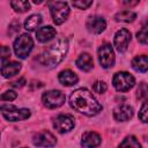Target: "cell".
<instances>
[{"label": "cell", "instance_id": "cell-1", "mask_svg": "<svg viewBox=\"0 0 148 148\" xmlns=\"http://www.w3.org/2000/svg\"><path fill=\"white\" fill-rule=\"evenodd\" d=\"M69 105L77 112L86 116H95L102 111V105L87 88H79L69 96Z\"/></svg>", "mask_w": 148, "mask_h": 148}, {"label": "cell", "instance_id": "cell-2", "mask_svg": "<svg viewBox=\"0 0 148 148\" xmlns=\"http://www.w3.org/2000/svg\"><path fill=\"white\" fill-rule=\"evenodd\" d=\"M68 51V42L66 38L58 39L39 57V62L45 67H54L62 61Z\"/></svg>", "mask_w": 148, "mask_h": 148}, {"label": "cell", "instance_id": "cell-3", "mask_svg": "<svg viewBox=\"0 0 148 148\" xmlns=\"http://www.w3.org/2000/svg\"><path fill=\"white\" fill-rule=\"evenodd\" d=\"M34 47V40L28 34H22L14 42V52L17 58L25 59Z\"/></svg>", "mask_w": 148, "mask_h": 148}, {"label": "cell", "instance_id": "cell-4", "mask_svg": "<svg viewBox=\"0 0 148 148\" xmlns=\"http://www.w3.org/2000/svg\"><path fill=\"white\" fill-rule=\"evenodd\" d=\"M113 87L120 91V92H126L130 89H132L135 84V79L132 74L127 72H118L114 74L112 79Z\"/></svg>", "mask_w": 148, "mask_h": 148}, {"label": "cell", "instance_id": "cell-5", "mask_svg": "<svg viewBox=\"0 0 148 148\" xmlns=\"http://www.w3.org/2000/svg\"><path fill=\"white\" fill-rule=\"evenodd\" d=\"M50 12L56 24H61L66 21L69 15V7L67 2L62 1H54L50 3Z\"/></svg>", "mask_w": 148, "mask_h": 148}, {"label": "cell", "instance_id": "cell-6", "mask_svg": "<svg viewBox=\"0 0 148 148\" xmlns=\"http://www.w3.org/2000/svg\"><path fill=\"white\" fill-rule=\"evenodd\" d=\"M66 96L60 90H49L43 94L42 102L49 109H57L65 103Z\"/></svg>", "mask_w": 148, "mask_h": 148}, {"label": "cell", "instance_id": "cell-7", "mask_svg": "<svg viewBox=\"0 0 148 148\" xmlns=\"http://www.w3.org/2000/svg\"><path fill=\"white\" fill-rule=\"evenodd\" d=\"M98 61L103 68H110L114 65V53L111 44H102L98 49Z\"/></svg>", "mask_w": 148, "mask_h": 148}, {"label": "cell", "instance_id": "cell-8", "mask_svg": "<svg viewBox=\"0 0 148 148\" xmlns=\"http://www.w3.org/2000/svg\"><path fill=\"white\" fill-rule=\"evenodd\" d=\"M75 123L74 118L71 114H60L54 118L53 120V127L59 133H67L71 130H73Z\"/></svg>", "mask_w": 148, "mask_h": 148}, {"label": "cell", "instance_id": "cell-9", "mask_svg": "<svg viewBox=\"0 0 148 148\" xmlns=\"http://www.w3.org/2000/svg\"><path fill=\"white\" fill-rule=\"evenodd\" d=\"M2 116L9 121L24 120L30 117V110L28 109H16L14 106H7V110H2Z\"/></svg>", "mask_w": 148, "mask_h": 148}, {"label": "cell", "instance_id": "cell-10", "mask_svg": "<svg viewBox=\"0 0 148 148\" xmlns=\"http://www.w3.org/2000/svg\"><path fill=\"white\" fill-rule=\"evenodd\" d=\"M130 40H131V32L127 29L123 28L116 32L113 38V45L118 52H125L127 50Z\"/></svg>", "mask_w": 148, "mask_h": 148}, {"label": "cell", "instance_id": "cell-11", "mask_svg": "<svg viewBox=\"0 0 148 148\" xmlns=\"http://www.w3.org/2000/svg\"><path fill=\"white\" fill-rule=\"evenodd\" d=\"M32 142L37 147H53L57 142L54 135L49 131H42L34 135Z\"/></svg>", "mask_w": 148, "mask_h": 148}, {"label": "cell", "instance_id": "cell-12", "mask_svg": "<svg viewBox=\"0 0 148 148\" xmlns=\"http://www.w3.org/2000/svg\"><path fill=\"white\" fill-rule=\"evenodd\" d=\"M86 27H87V29H88L90 32H92V34H101L102 31L105 30V28H106V22H105V20H104L102 16L94 15V16H90V17L87 20Z\"/></svg>", "mask_w": 148, "mask_h": 148}, {"label": "cell", "instance_id": "cell-13", "mask_svg": "<svg viewBox=\"0 0 148 148\" xmlns=\"http://www.w3.org/2000/svg\"><path fill=\"white\" fill-rule=\"evenodd\" d=\"M133 116V109L128 104H120L113 110V118L118 121H126Z\"/></svg>", "mask_w": 148, "mask_h": 148}, {"label": "cell", "instance_id": "cell-14", "mask_svg": "<svg viewBox=\"0 0 148 148\" xmlns=\"http://www.w3.org/2000/svg\"><path fill=\"white\" fill-rule=\"evenodd\" d=\"M102 142L101 135L96 132H86L82 135L81 145L83 148H96Z\"/></svg>", "mask_w": 148, "mask_h": 148}, {"label": "cell", "instance_id": "cell-15", "mask_svg": "<svg viewBox=\"0 0 148 148\" xmlns=\"http://www.w3.org/2000/svg\"><path fill=\"white\" fill-rule=\"evenodd\" d=\"M56 35H57V31L51 25H44L36 31V37L40 43H46V42L53 39Z\"/></svg>", "mask_w": 148, "mask_h": 148}, {"label": "cell", "instance_id": "cell-16", "mask_svg": "<svg viewBox=\"0 0 148 148\" xmlns=\"http://www.w3.org/2000/svg\"><path fill=\"white\" fill-rule=\"evenodd\" d=\"M21 69V64L17 61H8V62H2L1 67V73L3 77H13L16 75Z\"/></svg>", "mask_w": 148, "mask_h": 148}, {"label": "cell", "instance_id": "cell-17", "mask_svg": "<svg viewBox=\"0 0 148 148\" xmlns=\"http://www.w3.org/2000/svg\"><path fill=\"white\" fill-rule=\"evenodd\" d=\"M58 79H59V82H60L61 84L66 86V87L76 84V82H77V80H79L77 75H76L74 72H72L71 69H65V71L60 72Z\"/></svg>", "mask_w": 148, "mask_h": 148}, {"label": "cell", "instance_id": "cell-18", "mask_svg": "<svg viewBox=\"0 0 148 148\" xmlns=\"http://www.w3.org/2000/svg\"><path fill=\"white\" fill-rule=\"evenodd\" d=\"M75 64H76V66H77L81 71L88 72V71H90V69L92 68V66H94V60H92V58H91V56H90L89 53H82V54L76 59Z\"/></svg>", "mask_w": 148, "mask_h": 148}, {"label": "cell", "instance_id": "cell-19", "mask_svg": "<svg viewBox=\"0 0 148 148\" xmlns=\"http://www.w3.org/2000/svg\"><path fill=\"white\" fill-rule=\"evenodd\" d=\"M132 67L136 72L145 73L148 71V56H138L132 60Z\"/></svg>", "mask_w": 148, "mask_h": 148}, {"label": "cell", "instance_id": "cell-20", "mask_svg": "<svg viewBox=\"0 0 148 148\" xmlns=\"http://www.w3.org/2000/svg\"><path fill=\"white\" fill-rule=\"evenodd\" d=\"M40 23H42V16L39 14H32L29 17L25 18V21H24V28L27 30H29V31H32L36 28H38Z\"/></svg>", "mask_w": 148, "mask_h": 148}, {"label": "cell", "instance_id": "cell-21", "mask_svg": "<svg viewBox=\"0 0 148 148\" xmlns=\"http://www.w3.org/2000/svg\"><path fill=\"white\" fill-rule=\"evenodd\" d=\"M136 17V14L132 10H121V12H118L116 15H114V20L118 21V22H126V23H130V22H133Z\"/></svg>", "mask_w": 148, "mask_h": 148}, {"label": "cell", "instance_id": "cell-22", "mask_svg": "<svg viewBox=\"0 0 148 148\" xmlns=\"http://www.w3.org/2000/svg\"><path fill=\"white\" fill-rule=\"evenodd\" d=\"M118 148H141V145L134 135H130L123 140Z\"/></svg>", "mask_w": 148, "mask_h": 148}, {"label": "cell", "instance_id": "cell-23", "mask_svg": "<svg viewBox=\"0 0 148 148\" xmlns=\"http://www.w3.org/2000/svg\"><path fill=\"white\" fill-rule=\"evenodd\" d=\"M10 6L15 12L18 13H24L30 8L29 1H10Z\"/></svg>", "mask_w": 148, "mask_h": 148}, {"label": "cell", "instance_id": "cell-24", "mask_svg": "<svg viewBox=\"0 0 148 148\" xmlns=\"http://www.w3.org/2000/svg\"><path fill=\"white\" fill-rule=\"evenodd\" d=\"M136 38L141 44H146L148 45V22L146 24L142 25V28L138 31L136 34Z\"/></svg>", "mask_w": 148, "mask_h": 148}, {"label": "cell", "instance_id": "cell-25", "mask_svg": "<svg viewBox=\"0 0 148 148\" xmlns=\"http://www.w3.org/2000/svg\"><path fill=\"white\" fill-rule=\"evenodd\" d=\"M139 119L142 123H148V99L142 104L139 111Z\"/></svg>", "mask_w": 148, "mask_h": 148}, {"label": "cell", "instance_id": "cell-26", "mask_svg": "<svg viewBox=\"0 0 148 148\" xmlns=\"http://www.w3.org/2000/svg\"><path fill=\"white\" fill-rule=\"evenodd\" d=\"M147 95H148V84L145 83V82H141L138 87V90H136V97L139 99H142Z\"/></svg>", "mask_w": 148, "mask_h": 148}, {"label": "cell", "instance_id": "cell-27", "mask_svg": "<svg viewBox=\"0 0 148 148\" xmlns=\"http://www.w3.org/2000/svg\"><path fill=\"white\" fill-rule=\"evenodd\" d=\"M92 89H94V91L97 92V94H103V92L106 91L108 86H106V83L103 82V81H96V82L92 84Z\"/></svg>", "mask_w": 148, "mask_h": 148}, {"label": "cell", "instance_id": "cell-28", "mask_svg": "<svg viewBox=\"0 0 148 148\" xmlns=\"http://www.w3.org/2000/svg\"><path fill=\"white\" fill-rule=\"evenodd\" d=\"M17 97V94L14 91V90H7L5 91L2 95H1V99L2 101H14L15 98Z\"/></svg>", "mask_w": 148, "mask_h": 148}, {"label": "cell", "instance_id": "cell-29", "mask_svg": "<svg viewBox=\"0 0 148 148\" xmlns=\"http://www.w3.org/2000/svg\"><path fill=\"white\" fill-rule=\"evenodd\" d=\"M90 5H92V1H75V2H73V6L77 7L80 9H87Z\"/></svg>", "mask_w": 148, "mask_h": 148}, {"label": "cell", "instance_id": "cell-30", "mask_svg": "<svg viewBox=\"0 0 148 148\" xmlns=\"http://www.w3.org/2000/svg\"><path fill=\"white\" fill-rule=\"evenodd\" d=\"M18 30H20V22H18V21H14V22H12L10 25H9L8 34H9V35H13V34L17 32Z\"/></svg>", "mask_w": 148, "mask_h": 148}, {"label": "cell", "instance_id": "cell-31", "mask_svg": "<svg viewBox=\"0 0 148 148\" xmlns=\"http://www.w3.org/2000/svg\"><path fill=\"white\" fill-rule=\"evenodd\" d=\"M9 56H10V50H9V47L2 46V47H1V60H2V62H6V59H8Z\"/></svg>", "mask_w": 148, "mask_h": 148}, {"label": "cell", "instance_id": "cell-32", "mask_svg": "<svg viewBox=\"0 0 148 148\" xmlns=\"http://www.w3.org/2000/svg\"><path fill=\"white\" fill-rule=\"evenodd\" d=\"M24 84H25V79H24V77H21L20 80H16L15 82L12 83V86H13V87H16V88H21V87H23Z\"/></svg>", "mask_w": 148, "mask_h": 148}, {"label": "cell", "instance_id": "cell-33", "mask_svg": "<svg viewBox=\"0 0 148 148\" xmlns=\"http://www.w3.org/2000/svg\"><path fill=\"white\" fill-rule=\"evenodd\" d=\"M23 148H25V147H23Z\"/></svg>", "mask_w": 148, "mask_h": 148}]
</instances>
